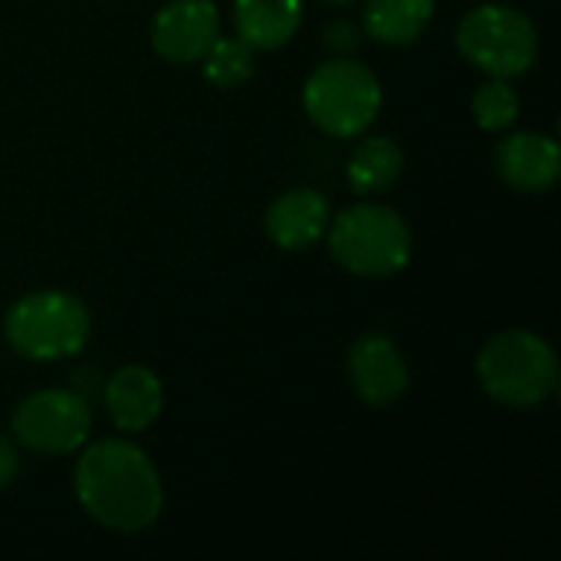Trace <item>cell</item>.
<instances>
[{"mask_svg": "<svg viewBox=\"0 0 561 561\" xmlns=\"http://www.w3.org/2000/svg\"><path fill=\"white\" fill-rule=\"evenodd\" d=\"M102 401H105L108 421L118 431L138 434V431H148L158 421L161 404H164V391H161V381H158V375L151 368L125 365L105 381Z\"/></svg>", "mask_w": 561, "mask_h": 561, "instance_id": "8fae6325", "label": "cell"}, {"mask_svg": "<svg viewBox=\"0 0 561 561\" xmlns=\"http://www.w3.org/2000/svg\"><path fill=\"white\" fill-rule=\"evenodd\" d=\"M401 174H404V151L388 135H375V138L358 141V148L348 158V184L358 194L388 191Z\"/></svg>", "mask_w": 561, "mask_h": 561, "instance_id": "9a60e30c", "label": "cell"}, {"mask_svg": "<svg viewBox=\"0 0 561 561\" xmlns=\"http://www.w3.org/2000/svg\"><path fill=\"white\" fill-rule=\"evenodd\" d=\"M322 43L335 53H355L358 49V26L352 20H332L325 30H322Z\"/></svg>", "mask_w": 561, "mask_h": 561, "instance_id": "ac0fdd59", "label": "cell"}, {"mask_svg": "<svg viewBox=\"0 0 561 561\" xmlns=\"http://www.w3.org/2000/svg\"><path fill=\"white\" fill-rule=\"evenodd\" d=\"M329 250L355 276L381 279L411 263V227L385 204H355L329 220Z\"/></svg>", "mask_w": 561, "mask_h": 561, "instance_id": "3957f363", "label": "cell"}, {"mask_svg": "<svg viewBox=\"0 0 561 561\" xmlns=\"http://www.w3.org/2000/svg\"><path fill=\"white\" fill-rule=\"evenodd\" d=\"M500 178L523 194H542L559 181V141L542 131H513L496 145Z\"/></svg>", "mask_w": 561, "mask_h": 561, "instance_id": "30bf717a", "label": "cell"}, {"mask_svg": "<svg viewBox=\"0 0 561 561\" xmlns=\"http://www.w3.org/2000/svg\"><path fill=\"white\" fill-rule=\"evenodd\" d=\"M434 16V0H365V33L385 46L414 43Z\"/></svg>", "mask_w": 561, "mask_h": 561, "instance_id": "5bb4252c", "label": "cell"}, {"mask_svg": "<svg viewBox=\"0 0 561 561\" xmlns=\"http://www.w3.org/2000/svg\"><path fill=\"white\" fill-rule=\"evenodd\" d=\"M233 23L250 49H279L302 23V0H233Z\"/></svg>", "mask_w": 561, "mask_h": 561, "instance_id": "4fadbf2b", "label": "cell"}, {"mask_svg": "<svg viewBox=\"0 0 561 561\" xmlns=\"http://www.w3.org/2000/svg\"><path fill=\"white\" fill-rule=\"evenodd\" d=\"M477 378L503 408H539L559 385V358L536 332L510 329L483 345Z\"/></svg>", "mask_w": 561, "mask_h": 561, "instance_id": "7a4b0ae2", "label": "cell"}, {"mask_svg": "<svg viewBox=\"0 0 561 561\" xmlns=\"http://www.w3.org/2000/svg\"><path fill=\"white\" fill-rule=\"evenodd\" d=\"M79 506L105 529L145 533L164 506V490L148 454L128 440H95L76 460Z\"/></svg>", "mask_w": 561, "mask_h": 561, "instance_id": "6da1fadb", "label": "cell"}, {"mask_svg": "<svg viewBox=\"0 0 561 561\" xmlns=\"http://www.w3.org/2000/svg\"><path fill=\"white\" fill-rule=\"evenodd\" d=\"M348 378L368 408H391L404 398L411 371L404 355L388 335L368 332L348 348Z\"/></svg>", "mask_w": 561, "mask_h": 561, "instance_id": "9c48e42d", "label": "cell"}, {"mask_svg": "<svg viewBox=\"0 0 561 561\" xmlns=\"http://www.w3.org/2000/svg\"><path fill=\"white\" fill-rule=\"evenodd\" d=\"M473 118L483 131H503L519 118V95L510 79H490L477 89Z\"/></svg>", "mask_w": 561, "mask_h": 561, "instance_id": "e0dca14e", "label": "cell"}, {"mask_svg": "<svg viewBox=\"0 0 561 561\" xmlns=\"http://www.w3.org/2000/svg\"><path fill=\"white\" fill-rule=\"evenodd\" d=\"M92 431L89 398L79 391L46 388L20 401L13 411V437L36 454L82 450Z\"/></svg>", "mask_w": 561, "mask_h": 561, "instance_id": "52a82bcc", "label": "cell"}, {"mask_svg": "<svg viewBox=\"0 0 561 561\" xmlns=\"http://www.w3.org/2000/svg\"><path fill=\"white\" fill-rule=\"evenodd\" d=\"M329 220H332L329 201L312 187H296L270 204L266 233L283 250H306L325 237Z\"/></svg>", "mask_w": 561, "mask_h": 561, "instance_id": "7c38bea8", "label": "cell"}, {"mask_svg": "<svg viewBox=\"0 0 561 561\" xmlns=\"http://www.w3.org/2000/svg\"><path fill=\"white\" fill-rule=\"evenodd\" d=\"M302 105L319 131L332 138H355L381 112V82L362 62L345 56L329 59L306 79Z\"/></svg>", "mask_w": 561, "mask_h": 561, "instance_id": "8992f818", "label": "cell"}, {"mask_svg": "<svg viewBox=\"0 0 561 561\" xmlns=\"http://www.w3.org/2000/svg\"><path fill=\"white\" fill-rule=\"evenodd\" d=\"M92 332L89 309L59 289H43L23 296L3 322L10 348L30 362H56L82 352Z\"/></svg>", "mask_w": 561, "mask_h": 561, "instance_id": "277c9868", "label": "cell"}, {"mask_svg": "<svg viewBox=\"0 0 561 561\" xmlns=\"http://www.w3.org/2000/svg\"><path fill=\"white\" fill-rule=\"evenodd\" d=\"M457 49L486 76L516 79L539 59V30L523 10L506 3H480L460 20Z\"/></svg>", "mask_w": 561, "mask_h": 561, "instance_id": "5b68a950", "label": "cell"}, {"mask_svg": "<svg viewBox=\"0 0 561 561\" xmlns=\"http://www.w3.org/2000/svg\"><path fill=\"white\" fill-rule=\"evenodd\" d=\"M201 62L207 82L217 89H237L253 76V49L240 36H217Z\"/></svg>", "mask_w": 561, "mask_h": 561, "instance_id": "2e32d148", "label": "cell"}, {"mask_svg": "<svg viewBox=\"0 0 561 561\" xmlns=\"http://www.w3.org/2000/svg\"><path fill=\"white\" fill-rule=\"evenodd\" d=\"M220 36V10L214 0H171L151 23V46L168 62H201Z\"/></svg>", "mask_w": 561, "mask_h": 561, "instance_id": "ba28073f", "label": "cell"}, {"mask_svg": "<svg viewBox=\"0 0 561 561\" xmlns=\"http://www.w3.org/2000/svg\"><path fill=\"white\" fill-rule=\"evenodd\" d=\"M16 470H20V457H16V450L10 447V440L0 437V490L13 483Z\"/></svg>", "mask_w": 561, "mask_h": 561, "instance_id": "d6986e66", "label": "cell"}, {"mask_svg": "<svg viewBox=\"0 0 561 561\" xmlns=\"http://www.w3.org/2000/svg\"><path fill=\"white\" fill-rule=\"evenodd\" d=\"M325 3H335V7H348V3H355V0H325Z\"/></svg>", "mask_w": 561, "mask_h": 561, "instance_id": "ffe728a7", "label": "cell"}]
</instances>
